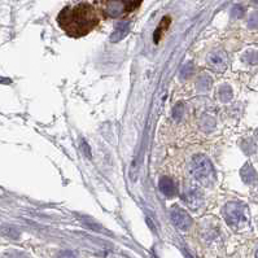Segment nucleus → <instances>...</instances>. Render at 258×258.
Here are the masks:
<instances>
[{
    "label": "nucleus",
    "instance_id": "f257e3e1",
    "mask_svg": "<svg viewBox=\"0 0 258 258\" xmlns=\"http://www.w3.org/2000/svg\"><path fill=\"white\" fill-rule=\"evenodd\" d=\"M58 25L72 37H82L98 25L99 17L95 8L87 3L76 7H65L57 17Z\"/></svg>",
    "mask_w": 258,
    "mask_h": 258
},
{
    "label": "nucleus",
    "instance_id": "f03ea898",
    "mask_svg": "<svg viewBox=\"0 0 258 258\" xmlns=\"http://www.w3.org/2000/svg\"><path fill=\"white\" fill-rule=\"evenodd\" d=\"M191 171H192V175L196 178V181H199L201 184L209 187V185L214 183V167H213L210 160L206 156H204V155L193 156L192 164H191Z\"/></svg>",
    "mask_w": 258,
    "mask_h": 258
},
{
    "label": "nucleus",
    "instance_id": "7ed1b4c3",
    "mask_svg": "<svg viewBox=\"0 0 258 258\" xmlns=\"http://www.w3.org/2000/svg\"><path fill=\"white\" fill-rule=\"evenodd\" d=\"M226 222L231 227H237L245 221V206L240 203H229L225 206Z\"/></svg>",
    "mask_w": 258,
    "mask_h": 258
},
{
    "label": "nucleus",
    "instance_id": "20e7f679",
    "mask_svg": "<svg viewBox=\"0 0 258 258\" xmlns=\"http://www.w3.org/2000/svg\"><path fill=\"white\" fill-rule=\"evenodd\" d=\"M171 219L174 222V225L178 227L179 230L187 231V230L192 226V218L187 214L183 209L175 206L174 209H171Z\"/></svg>",
    "mask_w": 258,
    "mask_h": 258
},
{
    "label": "nucleus",
    "instance_id": "39448f33",
    "mask_svg": "<svg viewBox=\"0 0 258 258\" xmlns=\"http://www.w3.org/2000/svg\"><path fill=\"white\" fill-rule=\"evenodd\" d=\"M207 64L217 72H223L227 68V56L223 51H214L207 56Z\"/></svg>",
    "mask_w": 258,
    "mask_h": 258
},
{
    "label": "nucleus",
    "instance_id": "423d86ee",
    "mask_svg": "<svg viewBox=\"0 0 258 258\" xmlns=\"http://www.w3.org/2000/svg\"><path fill=\"white\" fill-rule=\"evenodd\" d=\"M184 200L189 207L197 209V207H200V205L203 204V193H201L200 189L197 188L189 189L188 192L185 193Z\"/></svg>",
    "mask_w": 258,
    "mask_h": 258
},
{
    "label": "nucleus",
    "instance_id": "0eeeda50",
    "mask_svg": "<svg viewBox=\"0 0 258 258\" xmlns=\"http://www.w3.org/2000/svg\"><path fill=\"white\" fill-rule=\"evenodd\" d=\"M160 191L164 193L166 197H173L177 195L178 189H177V184L171 178L169 177H162L160 179Z\"/></svg>",
    "mask_w": 258,
    "mask_h": 258
},
{
    "label": "nucleus",
    "instance_id": "6e6552de",
    "mask_svg": "<svg viewBox=\"0 0 258 258\" xmlns=\"http://www.w3.org/2000/svg\"><path fill=\"white\" fill-rule=\"evenodd\" d=\"M129 31H130V22L129 21L120 22V24L116 26V29H114L112 35H110V42H112V43L120 42V40H122L126 35H128Z\"/></svg>",
    "mask_w": 258,
    "mask_h": 258
},
{
    "label": "nucleus",
    "instance_id": "1a4fd4ad",
    "mask_svg": "<svg viewBox=\"0 0 258 258\" xmlns=\"http://www.w3.org/2000/svg\"><path fill=\"white\" fill-rule=\"evenodd\" d=\"M240 175H241V179H243L244 182L247 183V184H252V183L256 182V179H257V174H256V170L253 169L251 164H247L245 166L241 169L240 171Z\"/></svg>",
    "mask_w": 258,
    "mask_h": 258
},
{
    "label": "nucleus",
    "instance_id": "9d476101",
    "mask_svg": "<svg viewBox=\"0 0 258 258\" xmlns=\"http://www.w3.org/2000/svg\"><path fill=\"white\" fill-rule=\"evenodd\" d=\"M169 25H170V17L166 16V17L160 22V25H158L157 30L155 31V35H153V38H155V43H158L161 35H162V33H164L167 27H169Z\"/></svg>",
    "mask_w": 258,
    "mask_h": 258
},
{
    "label": "nucleus",
    "instance_id": "9b49d317",
    "mask_svg": "<svg viewBox=\"0 0 258 258\" xmlns=\"http://www.w3.org/2000/svg\"><path fill=\"white\" fill-rule=\"evenodd\" d=\"M210 86H211V79L210 77L207 76H201L196 83L197 90H200V91H207V90L210 88Z\"/></svg>",
    "mask_w": 258,
    "mask_h": 258
},
{
    "label": "nucleus",
    "instance_id": "f8f14e48",
    "mask_svg": "<svg viewBox=\"0 0 258 258\" xmlns=\"http://www.w3.org/2000/svg\"><path fill=\"white\" fill-rule=\"evenodd\" d=\"M219 99H221L223 103L230 102L232 99V90L230 86H223V87L219 90Z\"/></svg>",
    "mask_w": 258,
    "mask_h": 258
},
{
    "label": "nucleus",
    "instance_id": "ddd939ff",
    "mask_svg": "<svg viewBox=\"0 0 258 258\" xmlns=\"http://www.w3.org/2000/svg\"><path fill=\"white\" fill-rule=\"evenodd\" d=\"M244 61H247L248 64H252V65H255L258 62V52L256 50H251V51H248L245 55H244Z\"/></svg>",
    "mask_w": 258,
    "mask_h": 258
},
{
    "label": "nucleus",
    "instance_id": "4468645a",
    "mask_svg": "<svg viewBox=\"0 0 258 258\" xmlns=\"http://www.w3.org/2000/svg\"><path fill=\"white\" fill-rule=\"evenodd\" d=\"M120 3H122L126 8V11H134L135 8L139 7V4L142 3V0H118Z\"/></svg>",
    "mask_w": 258,
    "mask_h": 258
},
{
    "label": "nucleus",
    "instance_id": "2eb2a0df",
    "mask_svg": "<svg viewBox=\"0 0 258 258\" xmlns=\"http://www.w3.org/2000/svg\"><path fill=\"white\" fill-rule=\"evenodd\" d=\"M241 148H243V151L247 153V155H252V153L256 152V148H257V147H256L253 140H245V142L241 144Z\"/></svg>",
    "mask_w": 258,
    "mask_h": 258
},
{
    "label": "nucleus",
    "instance_id": "dca6fc26",
    "mask_svg": "<svg viewBox=\"0 0 258 258\" xmlns=\"http://www.w3.org/2000/svg\"><path fill=\"white\" fill-rule=\"evenodd\" d=\"M244 13H245V9H244V7H241V5H235V7L232 8V11H231V16L235 17V19H241L244 16Z\"/></svg>",
    "mask_w": 258,
    "mask_h": 258
},
{
    "label": "nucleus",
    "instance_id": "f3484780",
    "mask_svg": "<svg viewBox=\"0 0 258 258\" xmlns=\"http://www.w3.org/2000/svg\"><path fill=\"white\" fill-rule=\"evenodd\" d=\"M192 73H193V64L192 62H187V64L183 66V70L181 74H182L183 78H189Z\"/></svg>",
    "mask_w": 258,
    "mask_h": 258
},
{
    "label": "nucleus",
    "instance_id": "a211bd4d",
    "mask_svg": "<svg viewBox=\"0 0 258 258\" xmlns=\"http://www.w3.org/2000/svg\"><path fill=\"white\" fill-rule=\"evenodd\" d=\"M182 116H183V104L182 103H178V104L174 106V109H173V117H174L175 120H181Z\"/></svg>",
    "mask_w": 258,
    "mask_h": 258
},
{
    "label": "nucleus",
    "instance_id": "6ab92c4d",
    "mask_svg": "<svg viewBox=\"0 0 258 258\" xmlns=\"http://www.w3.org/2000/svg\"><path fill=\"white\" fill-rule=\"evenodd\" d=\"M248 26H249L251 29H257L258 27V12L252 13L249 20H248Z\"/></svg>",
    "mask_w": 258,
    "mask_h": 258
},
{
    "label": "nucleus",
    "instance_id": "aec40b11",
    "mask_svg": "<svg viewBox=\"0 0 258 258\" xmlns=\"http://www.w3.org/2000/svg\"><path fill=\"white\" fill-rule=\"evenodd\" d=\"M57 258H77L76 253L72 251H62L58 253Z\"/></svg>",
    "mask_w": 258,
    "mask_h": 258
},
{
    "label": "nucleus",
    "instance_id": "412c9836",
    "mask_svg": "<svg viewBox=\"0 0 258 258\" xmlns=\"http://www.w3.org/2000/svg\"><path fill=\"white\" fill-rule=\"evenodd\" d=\"M80 148L83 149L84 155L87 157H91V149H90V147H88V144L84 140H80Z\"/></svg>",
    "mask_w": 258,
    "mask_h": 258
},
{
    "label": "nucleus",
    "instance_id": "4be33fe9",
    "mask_svg": "<svg viewBox=\"0 0 258 258\" xmlns=\"http://www.w3.org/2000/svg\"><path fill=\"white\" fill-rule=\"evenodd\" d=\"M3 231H5V233H8V236H12V237L19 236V231H16V230L12 229V227H7V229H4Z\"/></svg>",
    "mask_w": 258,
    "mask_h": 258
},
{
    "label": "nucleus",
    "instance_id": "5701e85b",
    "mask_svg": "<svg viewBox=\"0 0 258 258\" xmlns=\"http://www.w3.org/2000/svg\"><path fill=\"white\" fill-rule=\"evenodd\" d=\"M5 258H26V257L24 255H21V253H16V252H13V253L5 255Z\"/></svg>",
    "mask_w": 258,
    "mask_h": 258
},
{
    "label": "nucleus",
    "instance_id": "b1692460",
    "mask_svg": "<svg viewBox=\"0 0 258 258\" xmlns=\"http://www.w3.org/2000/svg\"><path fill=\"white\" fill-rule=\"evenodd\" d=\"M253 1H255L256 4H258V0H253Z\"/></svg>",
    "mask_w": 258,
    "mask_h": 258
},
{
    "label": "nucleus",
    "instance_id": "393cba45",
    "mask_svg": "<svg viewBox=\"0 0 258 258\" xmlns=\"http://www.w3.org/2000/svg\"><path fill=\"white\" fill-rule=\"evenodd\" d=\"M256 258H258V251H257V253H256Z\"/></svg>",
    "mask_w": 258,
    "mask_h": 258
}]
</instances>
